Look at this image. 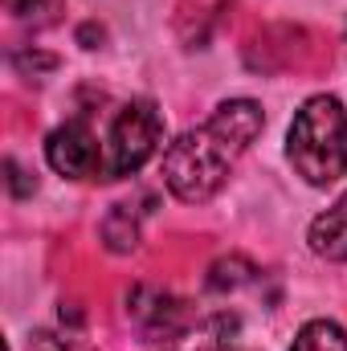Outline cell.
<instances>
[{"label": "cell", "mask_w": 347, "mask_h": 351, "mask_svg": "<svg viewBox=\"0 0 347 351\" xmlns=\"http://www.w3.org/2000/svg\"><path fill=\"white\" fill-rule=\"evenodd\" d=\"M265 114L254 98L221 102L196 131H184L164 152V184L176 200L204 204L233 172V164L261 135Z\"/></svg>", "instance_id": "6da1fadb"}, {"label": "cell", "mask_w": 347, "mask_h": 351, "mask_svg": "<svg viewBox=\"0 0 347 351\" xmlns=\"http://www.w3.org/2000/svg\"><path fill=\"white\" fill-rule=\"evenodd\" d=\"M286 156L307 184L323 188L347 176V110L335 94H315L290 123Z\"/></svg>", "instance_id": "7a4b0ae2"}, {"label": "cell", "mask_w": 347, "mask_h": 351, "mask_svg": "<svg viewBox=\"0 0 347 351\" xmlns=\"http://www.w3.org/2000/svg\"><path fill=\"white\" fill-rule=\"evenodd\" d=\"M164 143V119L156 110V102L135 98L127 106H119V114L110 119L106 131V176L102 180H123L135 176Z\"/></svg>", "instance_id": "3957f363"}, {"label": "cell", "mask_w": 347, "mask_h": 351, "mask_svg": "<svg viewBox=\"0 0 347 351\" xmlns=\"http://www.w3.org/2000/svg\"><path fill=\"white\" fill-rule=\"evenodd\" d=\"M45 160L53 172L70 180H94V176H106V143L94 135L86 119H70L45 139Z\"/></svg>", "instance_id": "277c9868"}, {"label": "cell", "mask_w": 347, "mask_h": 351, "mask_svg": "<svg viewBox=\"0 0 347 351\" xmlns=\"http://www.w3.org/2000/svg\"><path fill=\"white\" fill-rule=\"evenodd\" d=\"M241 323L229 311H213V315H192L172 339H164L156 351H229L237 339Z\"/></svg>", "instance_id": "5b68a950"}, {"label": "cell", "mask_w": 347, "mask_h": 351, "mask_svg": "<svg viewBox=\"0 0 347 351\" xmlns=\"http://www.w3.org/2000/svg\"><path fill=\"white\" fill-rule=\"evenodd\" d=\"M311 250L327 262H347V192L311 225Z\"/></svg>", "instance_id": "8992f818"}, {"label": "cell", "mask_w": 347, "mask_h": 351, "mask_svg": "<svg viewBox=\"0 0 347 351\" xmlns=\"http://www.w3.org/2000/svg\"><path fill=\"white\" fill-rule=\"evenodd\" d=\"M290 351H347V331L339 323L315 319V323H307V327L294 335V348Z\"/></svg>", "instance_id": "52a82bcc"}, {"label": "cell", "mask_w": 347, "mask_h": 351, "mask_svg": "<svg viewBox=\"0 0 347 351\" xmlns=\"http://www.w3.org/2000/svg\"><path fill=\"white\" fill-rule=\"evenodd\" d=\"M250 278H254V265L246 258H225V262H217L208 269V286L213 290H233V286H241Z\"/></svg>", "instance_id": "ba28073f"}, {"label": "cell", "mask_w": 347, "mask_h": 351, "mask_svg": "<svg viewBox=\"0 0 347 351\" xmlns=\"http://www.w3.org/2000/svg\"><path fill=\"white\" fill-rule=\"evenodd\" d=\"M29 351H90L82 339L74 335H58V331H33L29 335Z\"/></svg>", "instance_id": "9c48e42d"}]
</instances>
